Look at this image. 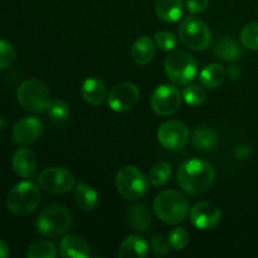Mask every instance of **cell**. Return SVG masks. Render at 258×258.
<instances>
[{
    "instance_id": "obj_29",
    "label": "cell",
    "mask_w": 258,
    "mask_h": 258,
    "mask_svg": "<svg viewBox=\"0 0 258 258\" xmlns=\"http://www.w3.org/2000/svg\"><path fill=\"white\" fill-rule=\"evenodd\" d=\"M181 95H183L184 101L194 107L201 106L206 101V91L197 85H190L185 87Z\"/></svg>"
},
{
    "instance_id": "obj_21",
    "label": "cell",
    "mask_w": 258,
    "mask_h": 258,
    "mask_svg": "<svg viewBox=\"0 0 258 258\" xmlns=\"http://www.w3.org/2000/svg\"><path fill=\"white\" fill-rule=\"evenodd\" d=\"M191 143L198 150H213L218 144V134L211 126H198L193 133Z\"/></svg>"
},
{
    "instance_id": "obj_3",
    "label": "cell",
    "mask_w": 258,
    "mask_h": 258,
    "mask_svg": "<svg viewBox=\"0 0 258 258\" xmlns=\"http://www.w3.org/2000/svg\"><path fill=\"white\" fill-rule=\"evenodd\" d=\"M71 223L70 211L62 204L52 203L45 206L38 214L35 227L40 236L54 238L64 234L70 229Z\"/></svg>"
},
{
    "instance_id": "obj_6",
    "label": "cell",
    "mask_w": 258,
    "mask_h": 258,
    "mask_svg": "<svg viewBox=\"0 0 258 258\" xmlns=\"http://www.w3.org/2000/svg\"><path fill=\"white\" fill-rule=\"evenodd\" d=\"M19 105L29 112H43L49 103V90L44 82L35 78L20 83L17 91Z\"/></svg>"
},
{
    "instance_id": "obj_37",
    "label": "cell",
    "mask_w": 258,
    "mask_h": 258,
    "mask_svg": "<svg viewBox=\"0 0 258 258\" xmlns=\"http://www.w3.org/2000/svg\"><path fill=\"white\" fill-rule=\"evenodd\" d=\"M227 73H228V77L234 81H237L241 77V71H239V68L237 67V66H231V67L228 68V71H227Z\"/></svg>"
},
{
    "instance_id": "obj_5",
    "label": "cell",
    "mask_w": 258,
    "mask_h": 258,
    "mask_svg": "<svg viewBox=\"0 0 258 258\" xmlns=\"http://www.w3.org/2000/svg\"><path fill=\"white\" fill-rule=\"evenodd\" d=\"M115 185L118 194L127 201L143 198L149 189V179L133 165L123 166L116 174Z\"/></svg>"
},
{
    "instance_id": "obj_8",
    "label": "cell",
    "mask_w": 258,
    "mask_h": 258,
    "mask_svg": "<svg viewBox=\"0 0 258 258\" xmlns=\"http://www.w3.org/2000/svg\"><path fill=\"white\" fill-rule=\"evenodd\" d=\"M178 32L184 45L193 50H204L211 44V30L198 17H186L183 19Z\"/></svg>"
},
{
    "instance_id": "obj_28",
    "label": "cell",
    "mask_w": 258,
    "mask_h": 258,
    "mask_svg": "<svg viewBox=\"0 0 258 258\" xmlns=\"http://www.w3.org/2000/svg\"><path fill=\"white\" fill-rule=\"evenodd\" d=\"M242 44L251 50H258V22H253L243 27L241 32Z\"/></svg>"
},
{
    "instance_id": "obj_1",
    "label": "cell",
    "mask_w": 258,
    "mask_h": 258,
    "mask_svg": "<svg viewBox=\"0 0 258 258\" xmlns=\"http://www.w3.org/2000/svg\"><path fill=\"white\" fill-rule=\"evenodd\" d=\"M214 169L203 159H190L179 166L176 179L180 188L190 196H201L208 191L214 183Z\"/></svg>"
},
{
    "instance_id": "obj_16",
    "label": "cell",
    "mask_w": 258,
    "mask_h": 258,
    "mask_svg": "<svg viewBox=\"0 0 258 258\" xmlns=\"http://www.w3.org/2000/svg\"><path fill=\"white\" fill-rule=\"evenodd\" d=\"M59 253L63 258H87L91 256V248L82 237L68 234L60 241Z\"/></svg>"
},
{
    "instance_id": "obj_32",
    "label": "cell",
    "mask_w": 258,
    "mask_h": 258,
    "mask_svg": "<svg viewBox=\"0 0 258 258\" xmlns=\"http://www.w3.org/2000/svg\"><path fill=\"white\" fill-rule=\"evenodd\" d=\"M169 243H170L171 248L176 249V251H181L185 248L189 243V234L181 227H176L173 231L169 233Z\"/></svg>"
},
{
    "instance_id": "obj_11",
    "label": "cell",
    "mask_w": 258,
    "mask_h": 258,
    "mask_svg": "<svg viewBox=\"0 0 258 258\" xmlns=\"http://www.w3.org/2000/svg\"><path fill=\"white\" fill-rule=\"evenodd\" d=\"M158 140L168 150H180L188 144L189 130L180 121H166L159 127Z\"/></svg>"
},
{
    "instance_id": "obj_27",
    "label": "cell",
    "mask_w": 258,
    "mask_h": 258,
    "mask_svg": "<svg viewBox=\"0 0 258 258\" xmlns=\"http://www.w3.org/2000/svg\"><path fill=\"white\" fill-rule=\"evenodd\" d=\"M171 175V168L168 163H156L151 166L150 171H149V180L154 186H161L166 184L170 179Z\"/></svg>"
},
{
    "instance_id": "obj_12",
    "label": "cell",
    "mask_w": 258,
    "mask_h": 258,
    "mask_svg": "<svg viewBox=\"0 0 258 258\" xmlns=\"http://www.w3.org/2000/svg\"><path fill=\"white\" fill-rule=\"evenodd\" d=\"M140 91L136 85L130 82L121 83L111 90L107 97L108 106L115 112H127L138 105Z\"/></svg>"
},
{
    "instance_id": "obj_9",
    "label": "cell",
    "mask_w": 258,
    "mask_h": 258,
    "mask_svg": "<svg viewBox=\"0 0 258 258\" xmlns=\"http://www.w3.org/2000/svg\"><path fill=\"white\" fill-rule=\"evenodd\" d=\"M38 183L42 189L52 194H64L75 185L76 180L73 174L64 168L52 166L47 168L39 174Z\"/></svg>"
},
{
    "instance_id": "obj_18",
    "label": "cell",
    "mask_w": 258,
    "mask_h": 258,
    "mask_svg": "<svg viewBox=\"0 0 258 258\" xmlns=\"http://www.w3.org/2000/svg\"><path fill=\"white\" fill-rule=\"evenodd\" d=\"M184 12L181 0H155V13L163 22H178Z\"/></svg>"
},
{
    "instance_id": "obj_24",
    "label": "cell",
    "mask_w": 258,
    "mask_h": 258,
    "mask_svg": "<svg viewBox=\"0 0 258 258\" xmlns=\"http://www.w3.org/2000/svg\"><path fill=\"white\" fill-rule=\"evenodd\" d=\"M76 203L83 211H93L98 204V194L90 184L80 183L75 191Z\"/></svg>"
},
{
    "instance_id": "obj_22",
    "label": "cell",
    "mask_w": 258,
    "mask_h": 258,
    "mask_svg": "<svg viewBox=\"0 0 258 258\" xmlns=\"http://www.w3.org/2000/svg\"><path fill=\"white\" fill-rule=\"evenodd\" d=\"M148 243L139 236H130L122 242L118 249L121 258H144L148 256Z\"/></svg>"
},
{
    "instance_id": "obj_31",
    "label": "cell",
    "mask_w": 258,
    "mask_h": 258,
    "mask_svg": "<svg viewBox=\"0 0 258 258\" xmlns=\"http://www.w3.org/2000/svg\"><path fill=\"white\" fill-rule=\"evenodd\" d=\"M45 111L53 120L62 121L66 120L70 115V106L63 100H52L48 103Z\"/></svg>"
},
{
    "instance_id": "obj_10",
    "label": "cell",
    "mask_w": 258,
    "mask_h": 258,
    "mask_svg": "<svg viewBox=\"0 0 258 258\" xmlns=\"http://www.w3.org/2000/svg\"><path fill=\"white\" fill-rule=\"evenodd\" d=\"M183 95L171 85H161L151 95V107L159 116L174 115L181 106Z\"/></svg>"
},
{
    "instance_id": "obj_38",
    "label": "cell",
    "mask_w": 258,
    "mask_h": 258,
    "mask_svg": "<svg viewBox=\"0 0 258 258\" xmlns=\"http://www.w3.org/2000/svg\"><path fill=\"white\" fill-rule=\"evenodd\" d=\"M7 257H9V248H8V244L0 239V258Z\"/></svg>"
},
{
    "instance_id": "obj_2",
    "label": "cell",
    "mask_w": 258,
    "mask_h": 258,
    "mask_svg": "<svg viewBox=\"0 0 258 258\" xmlns=\"http://www.w3.org/2000/svg\"><path fill=\"white\" fill-rule=\"evenodd\" d=\"M153 209L160 221L168 224H178L188 216L189 202L180 191L169 189L156 196Z\"/></svg>"
},
{
    "instance_id": "obj_30",
    "label": "cell",
    "mask_w": 258,
    "mask_h": 258,
    "mask_svg": "<svg viewBox=\"0 0 258 258\" xmlns=\"http://www.w3.org/2000/svg\"><path fill=\"white\" fill-rule=\"evenodd\" d=\"M17 58V50L14 45L8 40L0 39V70H7Z\"/></svg>"
},
{
    "instance_id": "obj_25",
    "label": "cell",
    "mask_w": 258,
    "mask_h": 258,
    "mask_svg": "<svg viewBox=\"0 0 258 258\" xmlns=\"http://www.w3.org/2000/svg\"><path fill=\"white\" fill-rule=\"evenodd\" d=\"M226 78V71L221 64L212 63V64L206 66L201 72V83L204 87L216 88L221 85Z\"/></svg>"
},
{
    "instance_id": "obj_13",
    "label": "cell",
    "mask_w": 258,
    "mask_h": 258,
    "mask_svg": "<svg viewBox=\"0 0 258 258\" xmlns=\"http://www.w3.org/2000/svg\"><path fill=\"white\" fill-rule=\"evenodd\" d=\"M222 212L212 202H199L190 209V222L196 228L212 229L221 222Z\"/></svg>"
},
{
    "instance_id": "obj_19",
    "label": "cell",
    "mask_w": 258,
    "mask_h": 258,
    "mask_svg": "<svg viewBox=\"0 0 258 258\" xmlns=\"http://www.w3.org/2000/svg\"><path fill=\"white\" fill-rule=\"evenodd\" d=\"M81 92H82V96L86 100V102H88L92 106L101 105L106 100L105 83L96 77H90L85 80Z\"/></svg>"
},
{
    "instance_id": "obj_33",
    "label": "cell",
    "mask_w": 258,
    "mask_h": 258,
    "mask_svg": "<svg viewBox=\"0 0 258 258\" xmlns=\"http://www.w3.org/2000/svg\"><path fill=\"white\" fill-rule=\"evenodd\" d=\"M155 44L163 50H173L178 44V39L170 32H158L155 34Z\"/></svg>"
},
{
    "instance_id": "obj_14",
    "label": "cell",
    "mask_w": 258,
    "mask_h": 258,
    "mask_svg": "<svg viewBox=\"0 0 258 258\" xmlns=\"http://www.w3.org/2000/svg\"><path fill=\"white\" fill-rule=\"evenodd\" d=\"M43 123L39 118L28 116L18 121L12 128V139L18 145H30L40 136Z\"/></svg>"
},
{
    "instance_id": "obj_4",
    "label": "cell",
    "mask_w": 258,
    "mask_h": 258,
    "mask_svg": "<svg viewBox=\"0 0 258 258\" xmlns=\"http://www.w3.org/2000/svg\"><path fill=\"white\" fill-rule=\"evenodd\" d=\"M40 190L33 181L24 180L15 184L7 197V207L13 214L28 216L38 208L40 203Z\"/></svg>"
},
{
    "instance_id": "obj_17",
    "label": "cell",
    "mask_w": 258,
    "mask_h": 258,
    "mask_svg": "<svg viewBox=\"0 0 258 258\" xmlns=\"http://www.w3.org/2000/svg\"><path fill=\"white\" fill-rule=\"evenodd\" d=\"M155 55V45L148 35L138 38L131 47V58L139 66H146Z\"/></svg>"
},
{
    "instance_id": "obj_36",
    "label": "cell",
    "mask_w": 258,
    "mask_h": 258,
    "mask_svg": "<svg viewBox=\"0 0 258 258\" xmlns=\"http://www.w3.org/2000/svg\"><path fill=\"white\" fill-rule=\"evenodd\" d=\"M233 153L234 156H236L238 160H246V159H248L251 150H249V148L247 145H237Z\"/></svg>"
},
{
    "instance_id": "obj_15",
    "label": "cell",
    "mask_w": 258,
    "mask_h": 258,
    "mask_svg": "<svg viewBox=\"0 0 258 258\" xmlns=\"http://www.w3.org/2000/svg\"><path fill=\"white\" fill-rule=\"evenodd\" d=\"M12 166L18 176L29 178L37 168V155L29 148H19L13 154Z\"/></svg>"
},
{
    "instance_id": "obj_23",
    "label": "cell",
    "mask_w": 258,
    "mask_h": 258,
    "mask_svg": "<svg viewBox=\"0 0 258 258\" xmlns=\"http://www.w3.org/2000/svg\"><path fill=\"white\" fill-rule=\"evenodd\" d=\"M127 222L136 232L148 231L151 224V214L143 204H135L127 212Z\"/></svg>"
},
{
    "instance_id": "obj_34",
    "label": "cell",
    "mask_w": 258,
    "mask_h": 258,
    "mask_svg": "<svg viewBox=\"0 0 258 258\" xmlns=\"http://www.w3.org/2000/svg\"><path fill=\"white\" fill-rule=\"evenodd\" d=\"M170 243L163 236H155L151 239V251L156 256H165L170 252Z\"/></svg>"
},
{
    "instance_id": "obj_20",
    "label": "cell",
    "mask_w": 258,
    "mask_h": 258,
    "mask_svg": "<svg viewBox=\"0 0 258 258\" xmlns=\"http://www.w3.org/2000/svg\"><path fill=\"white\" fill-rule=\"evenodd\" d=\"M213 52L218 59L224 60V62L237 60L242 54L239 44L231 37L219 38V39L214 43Z\"/></svg>"
},
{
    "instance_id": "obj_7",
    "label": "cell",
    "mask_w": 258,
    "mask_h": 258,
    "mask_svg": "<svg viewBox=\"0 0 258 258\" xmlns=\"http://www.w3.org/2000/svg\"><path fill=\"white\" fill-rule=\"evenodd\" d=\"M165 72L169 80L179 86L190 83L197 76V62L189 53L184 50L171 52L165 59Z\"/></svg>"
},
{
    "instance_id": "obj_35",
    "label": "cell",
    "mask_w": 258,
    "mask_h": 258,
    "mask_svg": "<svg viewBox=\"0 0 258 258\" xmlns=\"http://www.w3.org/2000/svg\"><path fill=\"white\" fill-rule=\"evenodd\" d=\"M209 0H186V9L191 14H199L203 13L208 8Z\"/></svg>"
},
{
    "instance_id": "obj_26",
    "label": "cell",
    "mask_w": 258,
    "mask_h": 258,
    "mask_svg": "<svg viewBox=\"0 0 258 258\" xmlns=\"http://www.w3.org/2000/svg\"><path fill=\"white\" fill-rule=\"evenodd\" d=\"M57 254L54 244L47 239H38L30 244L27 251L28 258H55Z\"/></svg>"
}]
</instances>
